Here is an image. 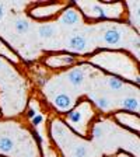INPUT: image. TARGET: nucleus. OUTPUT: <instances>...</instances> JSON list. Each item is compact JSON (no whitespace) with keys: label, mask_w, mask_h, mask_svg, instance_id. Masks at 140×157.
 I'll return each mask as SVG.
<instances>
[{"label":"nucleus","mask_w":140,"mask_h":157,"mask_svg":"<svg viewBox=\"0 0 140 157\" xmlns=\"http://www.w3.org/2000/svg\"><path fill=\"white\" fill-rule=\"evenodd\" d=\"M102 135V129H100V128H97V129H95L94 131V136L95 137H100Z\"/></svg>","instance_id":"obj_17"},{"label":"nucleus","mask_w":140,"mask_h":157,"mask_svg":"<svg viewBox=\"0 0 140 157\" xmlns=\"http://www.w3.org/2000/svg\"><path fill=\"white\" fill-rule=\"evenodd\" d=\"M31 121H32L34 126H38V125H41V122L44 121V117H42V115H35V117H34Z\"/></svg>","instance_id":"obj_15"},{"label":"nucleus","mask_w":140,"mask_h":157,"mask_svg":"<svg viewBox=\"0 0 140 157\" xmlns=\"http://www.w3.org/2000/svg\"><path fill=\"white\" fill-rule=\"evenodd\" d=\"M35 115H36V112H35V109H34V108H29L28 111H27V117H28L29 119H32Z\"/></svg>","instance_id":"obj_16"},{"label":"nucleus","mask_w":140,"mask_h":157,"mask_svg":"<svg viewBox=\"0 0 140 157\" xmlns=\"http://www.w3.org/2000/svg\"><path fill=\"white\" fill-rule=\"evenodd\" d=\"M14 147V140L9 136H2L0 137V151L3 153H9L13 150Z\"/></svg>","instance_id":"obj_7"},{"label":"nucleus","mask_w":140,"mask_h":157,"mask_svg":"<svg viewBox=\"0 0 140 157\" xmlns=\"http://www.w3.org/2000/svg\"><path fill=\"white\" fill-rule=\"evenodd\" d=\"M121 105L125 109H129V111H137L139 109V101L133 97H126L121 101Z\"/></svg>","instance_id":"obj_8"},{"label":"nucleus","mask_w":140,"mask_h":157,"mask_svg":"<svg viewBox=\"0 0 140 157\" xmlns=\"http://www.w3.org/2000/svg\"><path fill=\"white\" fill-rule=\"evenodd\" d=\"M108 84H109V87L112 88V90H121L122 87H123V83L119 80L118 77H109L108 78Z\"/></svg>","instance_id":"obj_11"},{"label":"nucleus","mask_w":140,"mask_h":157,"mask_svg":"<svg viewBox=\"0 0 140 157\" xmlns=\"http://www.w3.org/2000/svg\"><path fill=\"white\" fill-rule=\"evenodd\" d=\"M67 118H69V121H70V122H73V124H77V122L81 121V112L78 111V109H76V111H72V112H69Z\"/></svg>","instance_id":"obj_12"},{"label":"nucleus","mask_w":140,"mask_h":157,"mask_svg":"<svg viewBox=\"0 0 140 157\" xmlns=\"http://www.w3.org/2000/svg\"><path fill=\"white\" fill-rule=\"evenodd\" d=\"M73 157H87V149L84 146H77L73 151Z\"/></svg>","instance_id":"obj_13"},{"label":"nucleus","mask_w":140,"mask_h":157,"mask_svg":"<svg viewBox=\"0 0 140 157\" xmlns=\"http://www.w3.org/2000/svg\"><path fill=\"white\" fill-rule=\"evenodd\" d=\"M60 21H62L65 25H76V24L80 21V14L73 9H67L65 13H63Z\"/></svg>","instance_id":"obj_3"},{"label":"nucleus","mask_w":140,"mask_h":157,"mask_svg":"<svg viewBox=\"0 0 140 157\" xmlns=\"http://www.w3.org/2000/svg\"><path fill=\"white\" fill-rule=\"evenodd\" d=\"M0 67H2V59H0Z\"/></svg>","instance_id":"obj_19"},{"label":"nucleus","mask_w":140,"mask_h":157,"mask_svg":"<svg viewBox=\"0 0 140 157\" xmlns=\"http://www.w3.org/2000/svg\"><path fill=\"white\" fill-rule=\"evenodd\" d=\"M97 105H98V108H101L102 111H105V109H108L109 108V101H108L107 98H98L97 100Z\"/></svg>","instance_id":"obj_14"},{"label":"nucleus","mask_w":140,"mask_h":157,"mask_svg":"<svg viewBox=\"0 0 140 157\" xmlns=\"http://www.w3.org/2000/svg\"><path fill=\"white\" fill-rule=\"evenodd\" d=\"M69 48L76 52H83L87 49V38L81 34H76L69 39Z\"/></svg>","instance_id":"obj_1"},{"label":"nucleus","mask_w":140,"mask_h":157,"mask_svg":"<svg viewBox=\"0 0 140 157\" xmlns=\"http://www.w3.org/2000/svg\"><path fill=\"white\" fill-rule=\"evenodd\" d=\"M4 17V6L2 3H0V20Z\"/></svg>","instance_id":"obj_18"},{"label":"nucleus","mask_w":140,"mask_h":157,"mask_svg":"<svg viewBox=\"0 0 140 157\" xmlns=\"http://www.w3.org/2000/svg\"><path fill=\"white\" fill-rule=\"evenodd\" d=\"M90 11H91V16L97 17V18H107V13L100 4H91Z\"/></svg>","instance_id":"obj_10"},{"label":"nucleus","mask_w":140,"mask_h":157,"mask_svg":"<svg viewBox=\"0 0 140 157\" xmlns=\"http://www.w3.org/2000/svg\"><path fill=\"white\" fill-rule=\"evenodd\" d=\"M53 104H55L59 109H67V108L72 107V98H70L69 94H66V93H60V94H58L55 97Z\"/></svg>","instance_id":"obj_4"},{"label":"nucleus","mask_w":140,"mask_h":157,"mask_svg":"<svg viewBox=\"0 0 140 157\" xmlns=\"http://www.w3.org/2000/svg\"><path fill=\"white\" fill-rule=\"evenodd\" d=\"M67 78L73 86L78 87V86H81L83 82H84V73H83L81 69H73V70L69 72Z\"/></svg>","instance_id":"obj_5"},{"label":"nucleus","mask_w":140,"mask_h":157,"mask_svg":"<svg viewBox=\"0 0 140 157\" xmlns=\"http://www.w3.org/2000/svg\"><path fill=\"white\" fill-rule=\"evenodd\" d=\"M14 28H16V31L18 34H25L29 29V23L24 18H18L16 21V24H14Z\"/></svg>","instance_id":"obj_9"},{"label":"nucleus","mask_w":140,"mask_h":157,"mask_svg":"<svg viewBox=\"0 0 140 157\" xmlns=\"http://www.w3.org/2000/svg\"><path fill=\"white\" fill-rule=\"evenodd\" d=\"M38 34L41 38H45V39L52 38V36L55 35V27L51 25V24H44V25L39 27Z\"/></svg>","instance_id":"obj_6"},{"label":"nucleus","mask_w":140,"mask_h":157,"mask_svg":"<svg viewBox=\"0 0 140 157\" xmlns=\"http://www.w3.org/2000/svg\"><path fill=\"white\" fill-rule=\"evenodd\" d=\"M102 39H104V42L108 44V45H118V44L121 42L122 35L116 28H111V29H107L104 33Z\"/></svg>","instance_id":"obj_2"}]
</instances>
